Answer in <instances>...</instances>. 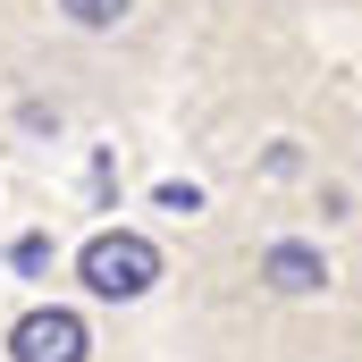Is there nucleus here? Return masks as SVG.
I'll return each instance as SVG.
<instances>
[{
    "label": "nucleus",
    "instance_id": "nucleus-5",
    "mask_svg": "<svg viewBox=\"0 0 362 362\" xmlns=\"http://www.w3.org/2000/svg\"><path fill=\"white\" fill-rule=\"evenodd\" d=\"M8 262H17L25 278H42V270H51V236H17V245H8Z\"/></svg>",
    "mask_w": 362,
    "mask_h": 362
},
{
    "label": "nucleus",
    "instance_id": "nucleus-2",
    "mask_svg": "<svg viewBox=\"0 0 362 362\" xmlns=\"http://www.w3.org/2000/svg\"><path fill=\"white\" fill-rule=\"evenodd\" d=\"M85 354H93V329L68 303H42L8 329V362H85Z\"/></svg>",
    "mask_w": 362,
    "mask_h": 362
},
{
    "label": "nucleus",
    "instance_id": "nucleus-1",
    "mask_svg": "<svg viewBox=\"0 0 362 362\" xmlns=\"http://www.w3.org/2000/svg\"><path fill=\"white\" fill-rule=\"evenodd\" d=\"M76 278H85V295H101V303H135L160 278V245L135 236V228H101L85 253H76Z\"/></svg>",
    "mask_w": 362,
    "mask_h": 362
},
{
    "label": "nucleus",
    "instance_id": "nucleus-6",
    "mask_svg": "<svg viewBox=\"0 0 362 362\" xmlns=\"http://www.w3.org/2000/svg\"><path fill=\"white\" fill-rule=\"evenodd\" d=\"M160 211H177V219H185V211H202V185H160Z\"/></svg>",
    "mask_w": 362,
    "mask_h": 362
},
{
    "label": "nucleus",
    "instance_id": "nucleus-4",
    "mask_svg": "<svg viewBox=\"0 0 362 362\" xmlns=\"http://www.w3.org/2000/svg\"><path fill=\"white\" fill-rule=\"evenodd\" d=\"M59 8H68V25H85V34H101V25L127 17V0H59Z\"/></svg>",
    "mask_w": 362,
    "mask_h": 362
},
{
    "label": "nucleus",
    "instance_id": "nucleus-3",
    "mask_svg": "<svg viewBox=\"0 0 362 362\" xmlns=\"http://www.w3.org/2000/svg\"><path fill=\"white\" fill-rule=\"evenodd\" d=\"M262 286H278V295H320V286H329L320 245H303V236H278L270 253H262Z\"/></svg>",
    "mask_w": 362,
    "mask_h": 362
}]
</instances>
